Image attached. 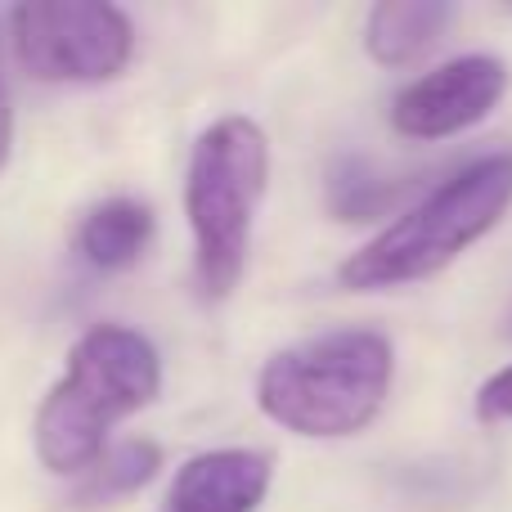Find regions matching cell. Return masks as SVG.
Instances as JSON below:
<instances>
[{
	"instance_id": "6da1fadb",
	"label": "cell",
	"mask_w": 512,
	"mask_h": 512,
	"mask_svg": "<svg viewBox=\"0 0 512 512\" xmlns=\"http://www.w3.org/2000/svg\"><path fill=\"white\" fill-rule=\"evenodd\" d=\"M162 391V360L144 333L95 324L68 351L59 382L36 409V459L54 477H81L108 450V432Z\"/></svg>"
},
{
	"instance_id": "7a4b0ae2",
	"label": "cell",
	"mask_w": 512,
	"mask_h": 512,
	"mask_svg": "<svg viewBox=\"0 0 512 512\" xmlns=\"http://www.w3.org/2000/svg\"><path fill=\"white\" fill-rule=\"evenodd\" d=\"M396 351L373 328H337L270 355L256 378L265 418L297 436H351L378 418L391 391Z\"/></svg>"
},
{
	"instance_id": "3957f363",
	"label": "cell",
	"mask_w": 512,
	"mask_h": 512,
	"mask_svg": "<svg viewBox=\"0 0 512 512\" xmlns=\"http://www.w3.org/2000/svg\"><path fill=\"white\" fill-rule=\"evenodd\" d=\"M512 203V153H490V158L463 167L445 185H436L414 212H405L396 225L351 252L337 270L342 288L351 292H378L418 283L441 274L463 248L490 234L504 221Z\"/></svg>"
},
{
	"instance_id": "277c9868",
	"label": "cell",
	"mask_w": 512,
	"mask_h": 512,
	"mask_svg": "<svg viewBox=\"0 0 512 512\" xmlns=\"http://www.w3.org/2000/svg\"><path fill=\"white\" fill-rule=\"evenodd\" d=\"M270 180V140L248 117H221L198 135L185 176V216L194 230L198 283L230 297L252 248V221Z\"/></svg>"
},
{
	"instance_id": "5b68a950",
	"label": "cell",
	"mask_w": 512,
	"mask_h": 512,
	"mask_svg": "<svg viewBox=\"0 0 512 512\" xmlns=\"http://www.w3.org/2000/svg\"><path fill=\"white\" fill-rule=\"evenodd\" d=\"M9 41L27 77L50 86H90L126 72L135 27L104 0H27L9 14Z\"/></svg>"
},
{
	"instance_id": "8992f818",
	"label": "cell",
	"mask_w": 512,
	"mask_h": 512,
	"mask_svg": "<svg viewBox=\"0 0 512 512\" xmlns=\"http://www.w3.org/2000/svg\"><path fill=\"white\" fill-rule=\"evenodd\" d=\"M508 95V68L495 54H463L445 68L409 81L391 99V126L405 140H445L486 122Z\"/></svg>"
},
{
	"instance_id": "52a82bcc",
	"label": "cell",
	"mask_w": 512,
	"mask_h": 512,
	"mask_svg": "<svg viewBox=\"0 0 512 512\" xmlns=\"http://www.w3.org/2000/svg\"><path fill=\"white\" fill-rule=\"evenodd\" d=\"M274 463L261 450H207L176 472L162 512H256Z\"/></svg>"
},
{
	"instance_id": "ba28073f",
	"label": "cell",
	"mask_w": 512,
	"mask_h": 512,
	"mask_svg": "<svg viewBox=\"0 0 512 512\" xmlns=\"http://www.w3.org/2000/svg\"><path fill=\"white\" fill-rule=\"evenodd\" d=\"M450 23L454 5H445V0H387V5H373L364 45L382 68H405L418 54L432 50Z\"/></svg>"
},
{
	"instance_id": "9c48e42d",
	"label": "cell",
	"mask_w": 512,
	"mask_h": 512,
	"mask_svg": "<svg viewBox=\"0 0 512 512\" xmlns=\"http://www.w3.org/2000/svg\"><path fill=\"white\" fill-rule=\"evenodd\" d=\"M149 239H153V212L140 198L95 203L77 225V252L104 274L135 265L149 248Z\"/></svg>"
},
{
	"instance_id": "30bf717a",
	"label": "cell",
	"mask_w": 512,
	"mask_h": 512,
	"mask_svg": "<svg viewBox=\"0 0 512 512\" xmlns=\"http://www.w3.org/2000/svg\"><path fill=\"white\" fill-rule=\"evenodd\" d=\"M162 468V450L153 441H122L108 445L86 472H81L77 486V504H113L122 495L144 490Z\"/></svg>"
},
{
	"instance_id": "8fae6325",
	"label": "cell",
	"mask_w": 512,
	"mask_h": 512,
	"mask_svg": "<svg viewBox=\"0 0 512 512\" xmlns=\"http://www.w3.org/2000/svg\"><path fill=\"white\" fill-rule=\"evenodd\" d=\"M391 198H396V185H387L382 176H373L364 162L346 158L342 167H333V180H328V203H333V212L346 216V221L378 216Z\"/></svg>"
},
{
	"instance_id": "7c38bea8",
	"label": "cell",
	"mask_w": 512,
	"mask_h": 512,
	"mask_svg": "<svg viewBox=\"0 0 512 512\" xmlns=\"http://www.w3.org/2000/svg\"><path fill=\"white\" fill-rule=\"evenodd\" d=\"M477 414L486 423H512V364L499 373H490L477 391Z\"/></svg>"
},
{
	"instance_id": "4fadbf2b",
	"label": "cell",
	"mask_w": 512,
	"mask_h": 512,
	"mask_svg": "<svg viewBox=\"0 0 512 512\" xmlns=\"http://www.w3.org/2000/svg\"><path fill=\"white\" fill-rule=\"evenodd\" d=\"M9 149H14V104H9V86L0 77V171L9 162Z\"/></svg>"
},
{
	"instance_id": "5bb4252c",
	"label": "cell",
	"mask_w": 512,
	"mask_h": 512,
	"mask_svg": "<svg viewBox=\"0 0 512 512\" xmlns=\"http://www.w3.org/2000/svg\"><path fill=\"white\" fill-rule=\"evenodd\" d=\"M504 337H512V301H508V310H504Z\"/></svg>"
}]
</instances>
